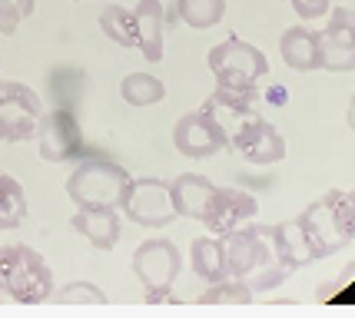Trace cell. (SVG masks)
<instances>
[{"mask_svg":"<svg viewBox=\"0 0 355 318\" xmlns=\"http://www.w3.org/2000/svg\"><path fill=\"white\" fill-rule=\"evenodd\" d=\"M279 53L289 70H299V73L322 70V44H319V30L312 27H299V24L289 27L279 37Z\"/></svg>","mask_w":355,"mask_h":318,"instance_id":"5bb4252c","label":"cell"},{"mask_svg":"<svg viewBox=\"0 0 355 318\" xmlns=\"http://www.w3.org/2000/svg\"><path fill=\"white\" fill-rule=\"evenodd\" d=\"M322 44V70L329 73H352L355 70V10L336 7L325 30L319 33Z\"/></svg>","mask_w":355,"mask_h":318,"instance_id":"7c38bea8","label":"cell"},{"mask_svg":"<svg viewBox=\"0 0 355 318\" xmlns=\"http://www.w3.org/2000/svg\"><path fill=\"white\" fill-rule=\"evenodd\" d=\"M44 116L40 96L24 83H0V139L24 143L37 136V126Z\"/></svg>","mask_w":355,"mask_h":318,"instance_id":"9c48e42d","label":"cell"},{"mask_svg":"<svg viewBox=\"0 0 355 318\" xmlns=\"http://www.w3.org/2000/svg\"><path fill=\"white\" fill-rule=\"evenodd\" d=\"M176 14L186 27L193 30H209L223 24L226 17V0H176Z\"/></svg>","mask_w":355,"mask_h":318,"instance_id":"7402d4cb","label":"cell"},{"mask_svg":"<svg viewBox=\"0 0 355 318\" xmlns=\"http://www.w3.org/2000/svg\"><path fill=\"white\" fill-rule=\"evenodd\" d=\"M100 30L107 40H113L123 50H137L139 46V33H137V14L123 7V3H107L100 10Z\"/></svg>","mask_w":355,"mask_h":318,"instance_id":"d6986e66","label":"cell"},{"mask_svg":"<svg viewBox=\"0 0 355 318\" xmlns=\"http://www.w3.org/2000/svg\"><path fill=\"white\" fill-rule=\"evenodd\" d=\"M189 265H193V272L200 275L202 282L230 279L223 236H200V239H193V245H189Z\"/></svg>","mask_w":355,"mask_h":318,"instance_id":"ac0fdd59","label":"cell"},{"mask_svg":"<svg viewBox=\"0 0 355 318\" xmlns=\"http://www.w3.org/2000/svg\"><path fill=\"white\" fill-rule=\"evenodd\" d=\"M226 245V272L230 279L246 282L252 292L279 288L293 269L286 262L282 242L276 236V226H259V222H243L223 236Z\"/></svg>","mask_w":355,"mask_h":318,"instance_id":"6da1fadb","label":"cell"},{"mask_svg":"<svg viewBox=\"0 0 355 318\" xmlns=\"http://www.w3.org/2000/svg\"><path fill=\"white\" fill-rule=\"evenodd\" d=\"M352 279H355V265H349V269H345V272H342L339 279L332 282V285H322L319 292H315V302H325V299H332V295H336V288H342L345 282H352Z\"/></svg>","mask_w":355,"mask_h":318,"instance_id":"f1b7e54d","label":"cell"},{"mask_svg":"<svg viewBox=\"0 0 355 318\" xmlns=\"http://www.w3.org/2000/svg\"><path fill=\"white\" fill-rule=\"evenodd\" d=\"M293 10L299 14V20H319L332 10V0H289Z\"/></svg>","mask_w":355,"mask_h":318,"instance_id":"83f0119b","label":"cell"},{"mask_svg":"<svg viewBox=\"0 0 355 318\" xmlns=\"http://www.w3.org/2000/svg\"><path fill=\"white\" fill-rule=\"evenodd\" d=\"M53 272L46 258L31 245L0 249V302L44 305L53 299Z\"/></svg>","mask_w":355,"mask_h":318,"instance_id":"7a4b0ae2","label":"cell"},{"mask_svg":"<svg viewBox=\"0 0 355 318\" xmlns=\"http://www.w3.org/2000/svg\"><path fill=\"white\" fill-rule=\"evenodd\" d=\"M70 226L77 236H83L93 249H100V252H110V249H116L120 242V215L116 209H100V206H90V209H77V215L70 219Z\"/></svg>","mask_w":355,"mask_h":318,"instance_id":"9a60e30c","label":"cell"},{"mask_svg":"<svg viewBox=\"0 0 355 318\" xmlns=\"http://www.w3.org/2000/svg\"><path fill=\"white\" fill-rule=\"evenodd\" d=\"M173 146L180 156L189 159H209L219 156L223 150H230V136H226V126L219 123L216 109L209 103H202L193 113H183L176 126H173Z\"/></svg>","mask_w":355,"mask_h":318,"instance_id":"52a82bcc","label":"cell"},{"mask_svg":"<svg viewBox=\"0 0 355 318\" xmlns=\"http://www.w3.org/2000/svg\"><path fill=\"white\" fill-rule=\"evenodd\" d=\"M120 96L130 106H153V103H163L166 83L153 73H126L123 83H120Z\"/></svg>","mask_w":355,"mask_h":318,"instance_id":"44dd1931","label":"cell"},{"mask_svg":"<svg viewBox=\"0 0 355 318\" xmlns=\"http://www.w3.org/2000/svg\"><path fill=\"white\" fill-rule=\"evenodd\" d=\"M0 83H3V80H0Z\"/></svg>","mask_w":355,"mask_h":318,"instance_id":"4dcf8cb0","label":"cell"},{"mask_svg":"<svg viewBox=\"0 0 355 318\" xmlns=\"http://www.w3.org/2000/svg\"><path fill=\"white\" fill-rule=\"evenodd\" d=\"M256 212H259V202H256V196H249L246 189L216 186V193L209 199V209L202 215V226L209 229V236H226L243 222L256 219Z\"/></svg>","mask_w":355,"mask_h":318,"instance_id":"4fadbf2b","label":"cell"},{"mask_svg":"<svg viewBox=\"0 0 355 318\" xmlns=\"http://www.w3.org/2000/svg\"><path fill=\"white\" fill-rule=\"evenodd\" d=\"M37 150H40V159H46V163L83 159V130H80V120L73 116V109L57 106V109L40 116Z\"/></svg>","mask_w":355,"mask_h":318,"instance_id":"30bf717a","label":"cell"},{"mask_svg":"<svg viewBox=\"0 0 355 318\" xmlns=\"http://www.w3.org/2000/svg\"><path fill=\"white\" fill-rule=\"evenodd\" d=\"M206 63L216 76L219 90H259V80L269 76L266 53L243 37H226L223 44H216Z\"/></svg>","mask_w":355,"mask_h":318,"instance_id":"277c9868","label":"cell"},{"mask_svg":"<svg viewBox=\"0 0 355 318\" xmlns=\"http://www.w3.org/2000/svg\"><path fill=\"white\" fill-rule=\"evenodd\" d=\"M230 146L246 163H252V166H276V163L286 159V139H282V133L269 120L256 116V113L236 126V136L230 139Z\"/></svg>","mask_w":355,"mask_h":318,"instance_id":"8fae6325","label":"cell"},{"mask_svg":"<svg viewBox=\"0 0 355 318\" xmlns=\"http://www.w3.org/2000/svg\"><path fill=\"white\" fill-rule=\"evenodd\" d=\"M27 219V196H24V186L0 169V232H10L20 229Z\"/></svg>","mask_w":355,"mask_h":318,"instance_id":"ffe728a7","label":"cell"},{"mask_svg":"<svg viewBox=\"0 0 355 318\" xmlns=\"http://www.w3.org/2000/svg\"><path fill=\"white\" fill-rule=\"evenodd\" d=\"M133 275L139 279V285L146 292V302H163L170 295V288L176 285V275L183 269V256L170 239H146L137 245L133 252Z\"/></svg>","mask_w":355,"mask_h":318,"instance_id":"5b68a950","label":"cell"},{"mask_svg":"<svg viewBox=\"0 0 355 318\" xmlns=\"http://www.w3.org/2000/svg\"><path fill=\"white\" fill-rule=\"evenodd\" d=\"M213 109H232L236 116H252V106L259 103V90H213L206 100Z\"/></svg>","mask_w":355,"mask_h":318,"instance_id":"cb8c5ba5","label":"cell"},{"mask_svg":"<svg viewBox=\"0 0 355 318\" xmlns=\"http://www.w3.org/2000/svg\"><path fill=\"white\" fill-rule=\"evenodd\" d=\"M336 209H339V222L342 232L349 236V242L355 239V189H339V199H336Z\"/></svg>","mask_w":355,"mask_h":318,"instance_id":"4316f807","label":"cell"},{"mask_svg":"<svg viewBox=\"0 0 355 318\" xmlns=\"http://www.w3.org/2000/svg\"><path fill=\"white\" fill-rule=\"evenodd\" d=\"M345 123H349V130H352V136H355V93H352V100H349V109H345Z\"/></svg>","mask_w":355,"mask_h":318,"instance_id":"f546056e","label":"cell"},{"mask_svg":"<svg viewBox=\"0 0 355 318\" xmlns=\"http://www.w3.org/2000/svg\"><path fill=\"white\" fill-rule=\"evenodd\" d=\"M120 209L126 212L130 222L143 229H163L173 219H180L170 196V182L163 179H130Z\"/></svg>","mask_w":355,"mask_h":318,"instance_id":"ba28073f","label":"cell"},{"mask_svg":"<svg viewBox=\"0 0 355 318\" xmlns=\"http://www.w3.org/2000/svg\"><path fill=\"white\" fill-rule=\"evenodd\" d=\"M252 288L239 279H219V282H209V292L200 295V305H249L252 302Z\"/></svg>","mask_w":355,"mask_h":318,"instance_id":"603a6c76","label":"cell"},{"mask_svg":"<svg viewBox=\"0 0 355 318\" xmlns=\"http://www.w3.org/2000/svg\"><path fill=\"white\" fill-rule=\"evenodd\" d=\"M137 14V33H139V53L150 63L163 60V30H166V10L159 0H139L133 7Z\"/></svg>","mask_w":355,"mask_h":318,"instance_id":"e0dca14e","label":"cell"},{"mask_svg":"<svg viewBox=\"0 0 355 318\" xmlns=\"http://www.w3.org/2000/svg\"><path fill=\"white\" fill-rule=\"evenodd\" d=\"M336 199H339V189H329L325 196L309 202L306 209L295 215V226H299V232H302V239H306L315 262L336 256V252H342L349 245V236L342 232V222H339Z\"/></svg>","mask_w":355,"mask_h":318,"instance_id":"8992f818","label":"cell"},{"mask_svg":"<svg viewBox=\"0 0 355 318\" xmlns=\"http://www.w3.org/2000/svg\"><path fill=\"white\" fill-rule=\"evenodd\" d=\"M130 179H133V176H130L120 163H113L107 156H87V159H80L77 169L70 173L67 196H70V202H73L77 209H90V206L120 209Z\"/></svg>","mask_w":355,"mask_h":318,"instance_id":"3957f363","label":"cell"},{"mask_svg":"<svg viewBox=\"0 0 355 318\" xmlns=\"http://www.w3.org/2000/svg\"><path fill=\"white\" fill-rule=\"evenodd\" d=\"M37 0H0V33L3 37H14L17 27L33 14Z\"/></svg>","mask_w":355,"mask_h":318,"instance_id":"d4e9b609","label":"cell"},{"mask_svg":"<svg viewBox=\"0 0 355 318\" xmlns=\"http://www.w3.org/2000/svg\"><path fill=\"white\" fill-rule=\"evenodd\" d=\"M57 302L60 305H107V295L93 282H70L57 292Z\"/></svg>","mask_w":355,"mask_h":318,"instance_id":"484cf974","label":"cell"},{"mask_svg":"<svg viewBox=\"0 0 355 318\" xmlns=\"http://www.w3.org/2000/svg\"><path fill=\"white\" fill-rule=\"evenodd\" d=\"M213 193H216V182H209L200 173H183V176H176L170 182V196H173V206H176V215L196 219V222H202Z\"/></svg>","mask_w":355,"mask_h":318,"instance_id":"2e32d148","label":"cell"}]
</instances>
